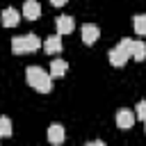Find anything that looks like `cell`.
Returning <instances> with one entry per match:
<instances>
[{
  "label": "cell",
  "instance_id": "obj_1",
  "mask_svg": "<svg viewBox=\"0 0 146 146\" xmlns=\"http://www.w3.org/2000/svg\"><path fill=\"white\" fill-rule=\"evenodd\" d=\"M25 80L32 89H36L39 94H48L50 91V73H46L41 66H27L25 71Z\"/></svg>",
  "mask_w": 146,
  "mask_h": 146
},
{
  "label": "cell",
  "instance_id": "obj_2",
  "mask_svg": "<svg viewBox=\"0 0 146 146\" xmlns=\"http://www.w3.org/2000/svg\"><path fill=\"white\" fill-rule=\"evenodd\" d=\"M41 48L39 36L34 34H23V36H14L11 39V52L14 55H25V52H34Z\"/></svg>",
  "mask_w": 146,
  "mask_h": 146
},
{
  "label": "cell",
  "instance_id": "obj_3",
  "mask_svg": "<svg viewBox=\"0 0 146 146\" xmlns=\"http://www.w3.org/2000/svg\"><path fill=\"white\" fill-rule=\"evenodd\" d=\"M135 112H130V110H119L116 112V128H121V130H130L132 128V123H135Z\"/></svg>",
  "mask_w": 146,
  "mask_h": 146
},
{
  "label": "cell",
  "instance_id": "obj_4",
  "mask_svg": "<svg viewBox=\"0 0 146 146\" xmlns=\"http://www.w3.org/2000/svg\"><path fill=\"white\" fill-rule=\"evenodd\" d=\"M98 36H100L98 25H94V23H84V25H82V41H84L87 46L96 43V41H98Z\"/></svg>",
  "mask_w": 146,
  "mask_h": 146
},
{
  "label": "cell",
  "instance_id": "obj_5",
  "mask_svg": "<svg viewBox=\"0 0 146 146\" xmlns=\"http://www.w3.org/2000/svg\"><path fill=\"white\" fill-rule=\"evenodd\" d=\"M41 46H43V50H46L48 55H57V52H62V48H64V43H62V34H52V36H48Z\"/></svg>",
  "mask_w": 146,
  "mask_h": 146
},
{
  "label": "cell",
  "instance_id": "obj_6",
  "mask_svg": "<svg viewBox=\"0 0 146 146\" xmlns=\"http://www.w3.org/2000/svg\"><path fill=\"white\" fill-rule=\"evenodd\" d=\"M23 16L30 18V21H36V18L41 16V5H39V0H25V2H23Z\"/></svg>",
  "mask_w": 146,
  "mask_h": 146
},
{
  "label": "cell",
  "instance_id": "obj_7",
  "mask_svg": "<svg viewBox=\"0 0 146 146\" xmlns=\"http://www.w3.org/2000/svg\"><path fill=\"white\" fill-rule=\"evenodd\" d=\"M107 57H110V64H112V66H123V64H125V62L130 59V55H128V52H125V50H123L121 46L112 48Z\"/></svg>",
  "mask_w": 146,
  "mask_h": 146
},
{
  "label": "cell",
  "instance_id": "obj_8",
  "mask_svg": "<svg viewBox=\"0 0 146 146\" xmlns=\"http://www.w3.org/2000/svg\"><path fill=\"white\" fill-rule=\"evenodd\" d=\"M0 23H2L5 27H14V25H18V11H16L14 7H7V9L0 14Z\"/></svg>",
  "mask_w": 146,
  "mask_h": 146
},
{
  "label": "cell",
  "instance_id": "obj_9",
  "mask_svg": "<svg viewBox=\"0 0 146 146\" xmlns=\"http://www.w3.org/2000/svg\"><path fill=\"white\" fill-rule=\"evenodd\" d=\"M64 137H66V135H64V128H62L59 123H52V125L48 128V141H50V144L59 146V144L64 141Z\"/></svg>",
  "mask_w": 146,
  "mask_h": 146
},
{
  "label": "cell",
  "instance_id": "obj_10",
  "mask_svg": "<svg viewBox=\"0 0 146 146\" xmlns=\"http://www.w3.org/2000/svg\"><path fill=\"white\" fill-rule=\"evenodd\" d=\"M73 27H75L73 16H59L57 18V34H68V32H73Z\"/></svg>",
  "mask_w": 146,
  "mask_h": 146
},
{
  "label": "cell",
  "instance_id": "obj_11",
  "mask_svg": "<svg viewBox=\"0 0 146 146\" xmlns=\"http://www.w3.org/2000/svg\"><path fill=\"white\" fill-rule=\"evenodd\" d=\"M66 68H68V64L64 59H52L50 62V78H64Z\"/></svg>",
  "mask_w": 146,
  "mask_h": 146
},
{
  "label": "cell",
  "instance_id": "obj_12",
  "mask_svg": "<svg viewBox=\"0 0 146 146\" xmlns=\"http://www.w3.org/2000/svg\"><path fill=\"white\" fill-rule=\"evenodd\" d=\"M130 55H132V59L144 62V59H146V43H144V41H135V39H132V50H130Z\"/></svg>",
  "mask_w": 146,
  "mask_h": 146
},
{
  "label": "cell",
  "instance_id": "obj_13",
  "mask_svg": "<svg viewBox=\"0 0 146 146\" xmlns=\"http://www.w3.org/2000/svg\"><path fill=\"white\" fill-rule=\"evenodd\" d=\"M135 32L139 34V36H146V14H139V16H135Z\"/></svg>",
  "mask_w": 146,
  "mask_h": 146
},
{
  "label": "cell",
  "instance_id": "obj_14",
  "mask_svg": "<svg viewBox=\"0 0 146 146\" xmlns=\"http://www.w3.org/2000/svg\"><path fill=\"white\" fill-rule=\"evenodd\" d=\"M0 137H11V121H9V116H0Z\"/></svg>",
  "mask_w": 146,
  "mask_h": 146
},
{
  "label": "cell",
  "instance_id": "obj_15",
  "mask_svg": "<svg viewBox=\"0 0 146 146\" xmlns=\"http://www.w3.org/2000/svg\"><path fill=\"white\" fill-rule=\"evenodd\" d=\"M135 116L141 119V121L146 119V100H139V103H137V107H135Z\"/></svg>",
  "mask_w": 146,
  "mask_h": 146
},
{
  "label": "cell",
  "instance_id": "obj_16",
  "mask_svg": "<svg viewBox=\"0 0 146 146\" xmlns=\"http://www.w3.org/2000/svg\"><path fill=\"white\" fill-rule=\"evenodd\" d=\"M50 5H52V7H64L66 0H50Z\"/></svg>",
  "mask_w": 146,
  "mask_h": 146
},
{
  "label": "cell",
  "instance_id": "obj_17",
  "mask_svg": "<svg viewBox=\"0 0 146 146\" xmlns=\"http://www.w3.org/2000/svg\"><path fill=\"white\" fill-rule=\"evenodd\" d=\"M87 146H103V141H100V139H96V141H87Z\"/></svg>",
  "mask_w": 146,
  "mask_h": 146
},
{
  "label": "cell",
  "instance_id": "obj_18",
  "mask_svg": "<svg viewBox=\"0 0 146 146\" xmlns=\"http://www.w3.org/2000/svg\"><path fill=\"white\" fill-rule=\"evenodd\" d=\"M144 130H146V119H144Z\"/></svg>",
  "mask_w": 146,
  "mask_h": 146
}]
</instances>
